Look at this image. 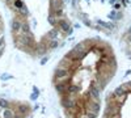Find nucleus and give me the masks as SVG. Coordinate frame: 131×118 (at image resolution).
<instances>
[{
    "label": "nucleus",
    "mask_w": 131,
    "mask_h": 118,
    "mask_svg": "<svg viewBox=\"0 0 131 118\" xmlns=\"http://www.w3.org/2000/svg\"><path fill=\"white\" fill-rule=\"evenodd\" d=\"M62 104L63 106L68 109H72V108H76V104H78V100H76V94H68V96H64L63 100H62Z\"/></svg>",
    "instance_id": "obj_1"
},
{
    "label": "nucleus",
    "mask_w": 131,
    "mask_h": 118,
    "mask_svg": "<svg viewBox=\"0 0 131 118\" xmlns=\"http://www.w3.org/2000/svg\"><path fill=\"white\" fill-rule=\"evenodd\" d=\"M100 87L97 84H92L91 88H89V97L93 100V101H98L100 100Z\"/></svg>",
    "instance_id": "obj_2"
},
{
    "label": "nucleus",
    "mask_w": 131,
    "mask_h": 118,
    "mask_svg": "<svg viewBox=\"0 0 131 118\" xmlns=\"http://www.w3.org/2000/svg\"><path fill=\"white\" fill-rule=\"evenodd\" d=\"M98 112H100V104H98V101H93V102H91L88 106H86V113L97 114Z\"/></svg>",
    "instance_id": "obj_3"
},
{
    "label": "nucleus",
    "mask_w": 131,
    "mask_h": 118,
    "mask_svg": "<svg viewBox=\"0 0 131 118\" xmlns=\"http://www.w3.org/2000/svg\"><path fill=\"white\" fill-rule=\"evenodd\" d=\"M58 26L59 29H62L64 33H71V26H70V23L67 20H62L58 23Z\"/></svg>",
    "instance_id": "obj_4"
},
{
    "label": "nucleus",
    "mask_w": 131,
    "mask_h": 118,
    "mask_svg": "<svg viewBox=\"0 0 131 118\" xmlns=\"http://www.w3.org/2000/svg\"><path fill=\"white\" fill-rule=\"evenodd\" d=\"M23 25H24V23H21L20 20H15L13 24H12V30L15 33H20L21 29H23Z\"/></svg>",
    "instance_id": "obj_5"
},
{
    "label": "nucleus",
    "mask_w": 131,
    "mask_h": 118,
    "mask_svg": "<svg viewBox=\"0 0 131 118\" xmlns=\"http://www.w3.org/2000/svg\"><path fill=\"white\" fill-rule=\"evenodd\" d=\"M57 91H58L59 93L64 94L66 91H68V85L66 84V83H58V84H57Z\"/></svg>",
    "instance_id": "obj_6"
},
{
    "label": "nucleus",
    "mask_w": 131,
    "mask_h": 118,
    "mask_svg": "<svg viewBox=\"0 0 131 118\" xmlns=\"http://www.w3.org/2000/svg\"><path fill=\"white\" fill-rule=\"evenodd\" d=\"M79 91H80V87H79V85H75V84L68 85V93H71V94H78Z\"/></svg>",
    "instance_id": "obj_7"
},
{
    "label": "nucleus",
    "mask_w": 131,
    "mask_h": 118,
    "mask_svg": "<svg viewBox=\"0 0 131 118\" xmlns=\"http://www.w3.org/2000/svg\"><path fill=\"white\" fill-rule=\"evenodd\" d=\"M3 117H4V118H15V113H13L12 109L5 108L4 112H3Z\"/></svg>",
    "instance_id": "obj_8"
},
{
    "label": "nucleus",
    "mask_w": 131,
    "mask_h": 118,
    "mask_svg": "<svg viewBox=\"0 0 131 118\" xmlns=\"http://www.w3.org/2000/svg\"><path fill=\"white\" fill-rule=\"evenodd\" d=\"M46 52H47L46 46H38V47L36 49V54H37L38 57H41V55H43V54H46Z\"/></svg>",
    "instance_id": "obj_9"
},
{
    "label": "nucleus",
    "mask_w": 131,
    "mask_h": 118,
    "mask_svg": "<svg viewBox=\"0 0 131 118\" xmlns=\"http://www.w3.org/2000/svg\"><path fill=\"white\" fill-rule=\"evenodd\" d=\"M49 38H50L51 41H58V38H59V31H58V30L50 31V33H49Z\"/></svg>",
    "instance_id": "obj_10"
},
{
    "label": "nucleus",
    "mask_w": 131,
    "mask_h": 118,
    "mask_svg": "<svg viewBox=\"0 0 131 118\" xmlns=\"http://www.w3.org/2000/svg\"><path fill=\"white\" fill-rule=\"evenodd\" d=\"M110 18H112V20L121 18V13H119V12H117V10H113V12L110 13Z\"/></svg>",
    "instance_id": "obj_11"
},
{
    "label": "nucleus",
    "mask_w": 131,
    "mask_h": 118,
    "mask_svg": "<svg viewBox=\"0 0 131 118\" xmlns=\"http://www.w3.org/2000/svg\"><path fill=\"white\" fill-rule=\"evenodd\" d=\"M15 7H16L17 10H20L21 8L24 7V4H23V2H21V0H15Z\"/></svg>",
    "instance_id": "obj_12"
},
{
    "label": "nucleus",
    "mask_w": 131,
    "mask_h": 118,
    "mask_svg": "<svg viewBox=\"0 0 131 118\" xmlns=\"http://www.w3.org/2000/svg\"><path fill=\"white\" fill-rule=\"evenodd\" d=\"M18 110H20L21 114H25V113L28 112V106H26V105H20V106H18Z\"/></svg>",
    "instance_id": "obj_13"
},
{
    "label": "nucleus",
    "mask_w": 131,
    "mask_h": 118,
    "mask_svg": "<svg viewBox=\"0 0 131 118\" xmlns=\"http://www.w3.org/2000/svg\"><path fill=\"white\" fill-rule=\"evenodd\" d=\"M0 108H8V102L5 101V100H3V99H0Z\"/></svg>",
    "instance_id": "obj_14"
},
{
    "label": "nucleus",
    "mask_w": 131,
    "mask_h": 118,
    "mask_svg": "<svg viewBox=\"0 0 131 118\" xmlns=\"http://www.w3.org/2000/svg\"><path fill=\"white\" fill-rule=\"evenodd\" d=\"M3 42H4V39H3L2 37H0V46H3Z\"/></svg>",
    "instance_id": "obj_15"
},
{
    "label": "nucleus",
    "mask_w": 131,
    "mask_h": 118,
    "mask_svg": "<svg viewBox=\"0 0 131 118\" xmlns=\"http://www.w3.org/2000/svg\"><path fill=\"white\" fill-rule=\"evenodd\" d=\"M5 2H7V3H10V2H13V0H5Z\"/></svg>",
    "instance_id": "obj_16"
}]
</instances>
